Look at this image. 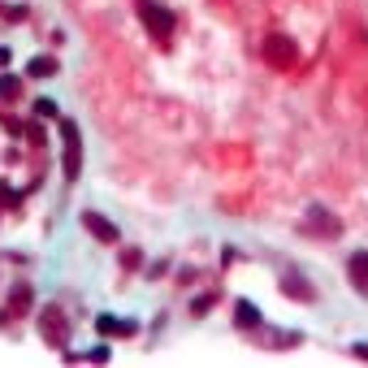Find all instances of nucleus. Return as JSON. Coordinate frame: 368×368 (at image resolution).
<instances>
[{"label":"nucleus","mask_w":368,"mask_h":368,"mask_svg":"<svg viewBox=\"0 0 368 368\" xmlns=\"http://www.w3.org/2000/svg\"><path fill=\"white\" fill-rule=\"evenodd\" d=\"M135 9H139V18H143V26H147V35L161 43V48H169V39H174V14L165 9V5H156V0H135Z\"/></svg>","instance_id":"f257e3e1"},{"label":"nucleus","mask_w":368,"mask_h":368,"mask_svg":"<svg viewBox=\"0 0 368 368\" xmlns=\"http://www.w3.org/2000/svg\"><path fill=\"white\" fill-rule=\"evenodd\" d=\"M260 52H265V61H269L273 70H282V74L299 65V43H295L290 35H282V31H269L265 43H260Z\"/></svg>","instance_id":"f03ea898"},{"label":"nucleus","mask_w":368,"mask_h":368,"mask_svg":"<svg viewBox=\"0 0 368 368\" xmlns=\"http://www.w3.org/2000/svg\"><path fill=\"white\" fill-rule=\"evenodd\" d=\"M39 334H43L52 347H65V342H70V321H65V312H61V307H43Z\"/></svg>","instance_id":"7ed1b4c3"},{"label":"nucleus","mask_w":368,"mask_h":368,"mask_svg":"<svg viewBox=\"0 0 368 368\" xmlns=\"http://www.w3.org/2000/svg\"><path fill=\"white\" fill-rule=\"evenodd\" d=\"M61 135H65V178L78 182V174H83V139H78V126L74 122H61Z\"/></svg>","instance_id":"20e7f679"},{"label":"nucleus","mask_w":368,"mask_h":368,"mask_svg":"<svg viewBox=\"0 0 368 368\" xmlns=\"http://www.w3.org/2000/svg\"><path fill=\"white\" fill-rule=\"evenodd\" d=\"M95 330H100L104 338H130V334H135L139 325H135L130 317L122 321V317H109V312H100V317H95Z\"/></svg>","instance_id":"39448f33"},{"label":"nucleus","mask_w":368,"mask_h":368,"mask_svg":"<svg viewBox=\"0 0 368 368\" xmlns=\"http://www.w3.org/2000/svg\"><path fill=\"white\" fill-rule=\"evenodd\" d=\"M303 230H312V234H330V238H334V234L342 230V221H338V217H330L325 208H307V221H303Z\"/></svg>","instance_id":"423d86ee"},{"label":"nucleus","mask_w":368,"mask_h":368,"mask_svg":"<svg viewBox=\"0 0 368 368\" xmlns=\"http://www.w3.org/2000/svg\"><path fill=\"white\" fill-rule=\"evenodd\" d=\"M83 226H87L100 243H117V238H122V234H117V226H113L109 217H100V213H83Z\"/></svg>","instance_id":"0eeeda50"},{"label":"nucleus","mask_w":368,"mask_h":368,"mask_svg":"<svg viewBox=\"0 0 368 368\" xmlns=\"http://www.w3.org/2000/svg\"><path fill=\"white\" fill-rule=\"evenodd\" d=\"M347 273H351V286H355L359 295H368V251H355V256L347 260Z\"/></svg>","instance_id":"6e6552de"},{"label":"nucleus","mask_w":368,"mask_h":368,"mask_svg":"<svg viewBox=\"0 0 368 368\" xmlns=\"http://www.w3.org/2000/svg\"><path fill=\"white\" fill-rule=\"evenodd\" d=\"M234 317H238V325H243V330H256V325H260V312H256L247 299H238V303H234Z\"/></svg>","instance_id":"1a4fd4ad"},{"label":"nucleus","mask_w":368,"mask_h":368,"mask_svg":"<svg viewBox=\"0 0 368 368\" xmlns=\"http://www.w3.org/2000/svg\"><path fill=\"white\" fill-rule=\"evenodd\" d=\"M26 74H31V78H52V74H57V61H52V57H35V61L26 65Z\"/></svg>","instance_id":"9d476101"},{"label":"nucleus","mask_w":368,"mask_h":368,"mask_svg":"<svg viewBox=\"0 0 368 368\" xmlns=\"http://www.w3.org/2000/svg\"><path fill=\"white\" fill-rule=\"evenodd\" d=\"M282 290H286L290 299H312V286H307V282H295V273L282 282Z\"/></svg>","instance_id":"9b49d317"},{"label":"nucleus","mask_w":368,"mask_h":368,"mask_svg":"<svg viewBox=\"0 0 368 368\" xmlns=\"http://www.w3.org/2000/svg\"><path fill=\"white\" fill-rule=\"evenodd\" d=\"M18 95H22V78L5 74V78H0V100H18Z\"/></svg>","instance_id":"f8f14e48"},{"label":"nucleus","mask_w":368,"mask_h":368,"mask_svg":"<svg viewBox=\"0 0 368 368\" xmlns=\"http://www.w3.org/2000/svg\"><path fill=\"white\" fill-rule=\"evenodd\" d=\"M35 113H39V117H57V100H48V95L35 100Z\"/></svg>","instance_id":"ddd939ff"},{"label":"nucleus","mask_w":368,"mask_h":368,"mask_svg":"<svg viewBox=\"0 0 368 368\" xmlns=\"http://www.w3.org/2000/svg\"><path fill=\"white\" fill-rule=\"evenodd\" d=\"M208 307H213V295H199V299L191 303V312H195V317H204V312H208Z\"/></svg>","instance_id":"4468645a"},{"label":"nucleus","mask_w":368,"mask_h":368,"mask_svg":"<svg viewBox=\"0 0 368 368\" xmlns=\"http://www.w3.org/2000/svg\"><path fill=\"white\" fill-rule=\"evenodd\" d=\"M355 355H359V359H368V342H359V347H355Z\"/></svg>","instance_id":"2eb2a0df"},{"label":"nucleus","mask_w":368,"mask_h":368,"mask_svg":"<svg viewBox=\"0 0 368 368\" xmlns=\"http://www.w3.org/2000/svg\"><path fill=\"white\" fill-rule=\"evenodd\" d=\"M0 65H9V48H0Z\"/></svg>","instance_id":"dca6fc26"}]
</instances>
